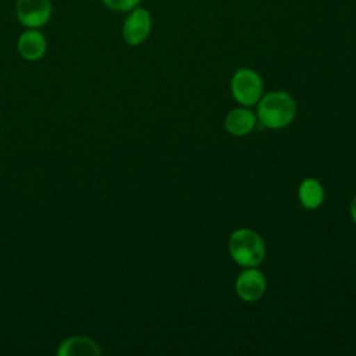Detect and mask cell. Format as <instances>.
<instances>
[{"mask_svg": "<svg viewBox=\"0 0 356 356\" xmlns=\"http://www.w3.org/2000/svg\"><path fill=\"white\" fill-rule=\"evenodd\" d=\"M296 114L295 100L284 92L266 95L257 106V117L263 127L278 129L292 122Z\"/></svg>", "mask_w": 356, "mask_h": 356, "instance_id": "1", "label": "cell"}, {"mask_svg": "<svg viewBox=\"0 0 356 356\" xmlns=\"http://www.w3.org/2000/svg\"><path fill=\"white\" fill-rule=\"evenodd\" d=\"M231 257L243 267L257 266L266 253L261 236L249 228H241L232 232L228 242Z\"/></svg>", "mask_w": 356, "mask_h": 356, "instance_id": "2", "label": "cell"}, {"mask_svg": "<svg viewBox=\"0 0 356 356\" xmlns=\"http://www.w3.org/2000/svg\"><path fill=\"white\" fill-rule=\"evenodd\" d=\"M231 90L236 102L243 106H252L261 97L263 82L256 71L250 68H239L232 76Z\"/></svg>", "mask_w": 356, "mask_h": 356, "instance_id": "3", "label": "cell"}, {"mask_svg": "<svg viewBox=\"0 0 356 356\" xmlns=\"http://www.w3.org/2000/svg\"><path fill=\"white\" fill-rule=\"evenodd\" d=\"M152 29V15L149 10L143 7H135L131 10L122 25V38L131 46L143 43Z\"/></svg>", "mask_w": 356, "mask_h": 356, "instance_id": "4", "label": "cell"}, {"mask_svg": "<svg viewBox=\"0 0 356 356\" xmlns=\"http://www.w3.org/2000/svg\"><path fill=\"white\" fill-rule=\"evenodd\" d=\"M15 14L26 28L43 26L51 17V0H17Z\"/></svg>", "mask_w": 356, "mask_h": 356, "instance_id": "5", "label": "cell"}, {"mask_svg": "<svg viewBox=\"0 0 356 356\" xmlns=\"http://www.w3.org/2000/svg\"><path fill=\"white\" fill-rule=\"evenodd\" d=\"M235 291L245 302H254L260 299L266 291V278L263 273L256 268L245 270L236 278Z\"/></svg>", "mask_w": 356, "mask_h": 356, "instance_id": "6", "label": "cell"}, {"mask_svg": "<svg viewBox=\"0 0 356 356\" xmlns=\"http://www.w3.org/2000/svg\"><path fill=\"white\" fill-rule=\"evenodd\" d=\"M17 49H18V53L25 60L35 61L44 54L46 39L39 31H36L35 28H31L19 35L17 42Z\"/></svg>", "mask_w": 356, "mask_h": 356, "instance_id": "7", "label": "cell"}, {"mask_svg": "<svg viewBox=\"0 0 356 356\" xmlns=\"http://www.w3.org/2000/svg\"><path fill=\"white\" fill-rule=\"evenodd\" d=\"M256 125V117L246 108H234L225 117V128L235 136H245Z\"/></svg>", "mask_w": 356, "mask_h": 356, "instance_id": "8", "label": "cell"}, {"mask_svg": "<svg viewBox=\"0 0 356 356\" xmlns=\"http://www.w3.org/2000/svg\"><path fill=\"white\" fill-rule=\"evenodd\" d=\"M57 353L60 356H96L100 355L102 350L92 339L83 337H72L60 345Z\"/></svg>", "mask_w": 356, "mask_h": 356, "instance_id": "9", "label": "cell"}, {"mask_svg": "<svg viewBox=\"0 0 356 356\" xmlns=\"http://www.w3.org/2000/svg\"><path fill=\"white\" fill-rule=\"evenodd\" d=\"M324 197V191L321 184L314 178H306L299 186V199L303 207L316 209L321 204Z\"/></svg>", "mask_w": 356, "mask_h": 356, "instance_id": "10", "label": "cell"}, {"mask_svg": "<svg viewBox=\"0 0 356 356\" xmlns=\"http://www.w3.org/2000/svg\"><path fill=\"white\" fill-rule=\"evenodd\" d=\"M103 4L114 11H131L138 7L142 0H102Z\"/></svg>", "mask_w": 356, "mask_h": 356, "instance_id": "11", "label": "cell"}, {"mask_svg": "<svg viewBox=\"0 0 356 356\" xmlns=\"http://www.w3.org/2000/svg\"><path fill=\"white\" fill-rule=\"evenodd\" d=\"M350 216H352L353 221L356 222V196L353 197V200H352V204H350Z\"/></svg>", "mask_w": 356, "mask_h": 356, "instance_id": "12", "label": "cell"}]
</instances>
